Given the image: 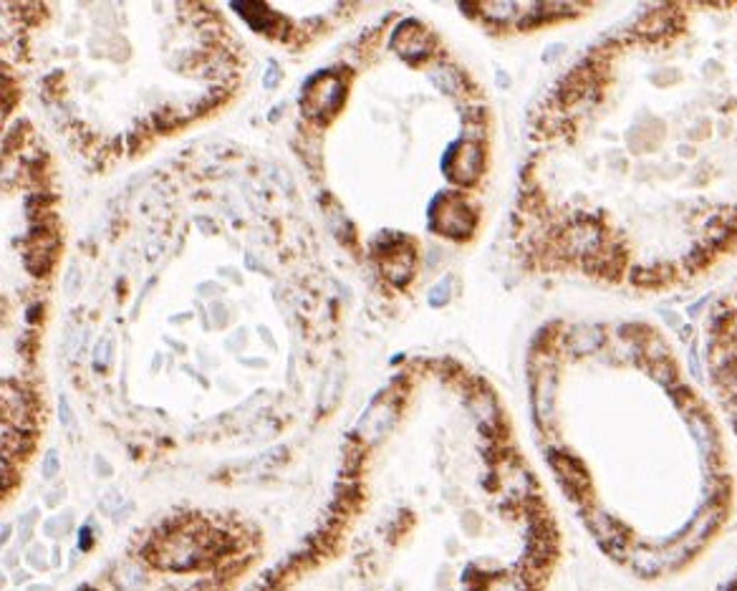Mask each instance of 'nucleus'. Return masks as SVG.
I'll return each instance as SVG.
<instances>
[{
    "label": "nucleus",
    "instance_id": "12",
    "mask_svg": "<svg viewBox=\"0 0 737 591\" xmlns=\"http://www.w3.org/2000/svg\"><path fill=\"white\" fill-rule=\"evenodd\" d=\"M36 518H38V513H36V511H28L26 516L21 518V541H28L31 531H33Z\"/></svg>",
    "mask_w": 737,
    "mask_h": 591
},
{
    "label": "nucleus",
    "instance_id": "8",
    "mask_svg": "<svg viewBox=\"0 0 737 591\" xmlns=\"http://www.w3.org/2000/svg\"><path fill=\"white\" fill-rule=\"evenodd\" d=\"M449 286H452V278H449V276L440 281L437 286H432V291H430V303H432V306H444V303L449 301V293H452V288H449Z\"/></svg>",
    "mask_w": 737,
    "mask_h": 591
},
{
    "label": "nucleus",
    "instance_id": "17",
    "mask_svg": "<svg viewBox=\"0 0 737 591\" xmlns=\"http://www.w3.org/2000/svg\"><path fill=\"white\" fill-rule=\"evenodd\" d=\"M129 511H131V503H124V506L119 508V513H114L111 518H114V521H116V523H121L126 516H129Z\"/></svg>",
    "mask_w": 737,
    "mask_h": 591
},
{
    "label": "nucleus",
    "instance_id": "6",
    "mask_svg": "<svg viewBox=\"0 0 737 591\" xmlns=\"http://www.w3.org/2000/svg\"><path fill=\"white\" fill-rule=\"evenodd\" d=\"M235 11L258 31H268L275 26L278 16L266 6V3H235Z\"/></svg>",
    "mask_w": 737,
    "mask_h": 591
},
{
    "label": "nucleus",
    "instance_id": "16",
    "mask_svg": "<svg viewBox=\"0 0 737 591\" xmlns=\"http://www.w3.org/2000/svg\"><path fill=\"white\" fill-rule=\"evenodd\" d=\"M89 546H91V528H89V526H84V528H81V533H79V548H81V551H86Z\"/></svg>",
    "mask_w": 737,
    "mask_h": 591
},
{
    "label": "nucleus",
    "instance_id": "21",
    "mask_svg": "<svg viewBox=\"0 0 737 591\" xmlns=\"http://www.w3.org/2000/svg\"><path fill=\"white\" fill-rule=\"evenodd\" d=\"M79 591H99V589H91V586H81Z\"/></svg>",
    "mask_w": 737,
    "mask_h": 591
},
{
    "label": "nucleus",
    "instance_id": "13",
    "mask_svg": "<svg viewBox=\"0 0 737 591\" xmlns=\"http://www.w3.org/2000/svg\"><path fill=\"white\" fill-rule=\"evenodd\" d=\"M58 422H61L63 427L74 425V417H71V409H68L66 397H58Z\"/></svg>",
    "mask_w": 737,
    "mask_h": 591
},
{
    "label": "nucleus",
    "instance_id": "4",
    "mask_svg": "<svg viewBox=\"0 0 737 591\" xmlns=\"http://www.w3.org/2000/svg\"><path fill=\"white\" fill-rule=\"evenodd\" d=\"M394 48L402 53L409 61H422L427 53H432V43L427 38V33L420 28V23L407 21L399 26V31L394 33Z\"/></svg>",
    "mask_w": 737,
    "mask_h": 591
},
{
    "label": "nucleus",
    "instance_id": "10",
    "mask_svg": "<svg viewBox=\"0 0 737 591\" xmlns=\"http://www.w3.org/2000/svg\"><path fill=\"white\" fill-rule=\"evenodd\" d=\"M119 500H121V495L116 493V490H109V493L102 498V503H99V506H102L104 513H111V516H114V511H119Z\"/></svg>",
    "mask_w": 737,
    "mask_h": 591
},
{
    "label": "nucleus",
    "instance_id": "20",
    "mask_svg": "<svg viewBox=\"0 0 737 591\" xmlns=\"http://www.w3.org/2000/svg\"><path fill=\"white\" fill-rule=\"evenodd\" d=\"M31 591H48V586H36V589H31Z\"/></svg>",
    "mask_w": 737,
    "mask_h": 591
},
{
    "label": "nucleus",
    "instance_id": "5",
    "mask_svg": "<svg viewBox=\"0 0 737 591\" xmlns=\"http://www.w3.org/2000/svg\"><path fill=\"white\" fill-rule=\"evenodd\" d=\"M412 268H414V253L409 248H399L397 253H391L389 261H384V273L386 278L394 286H404L412 278Z\"/></svg>",
    "mask_w": 737,
    "mask_h": 591
},
{
    "label": "nucleus",
    "instance_id": "15",
    "mask_svg": "<svg viewBox=\"0 0 737 591\" xmlns=\"http://www.w3.org/2000/svg\"><path fill=\"white\" fill-rule=\"evenodd\" d=\"M278 79H280V71H278V66H271V68H268L266 81H263V84H266V89H273V84H278Z\"/></svg>",
    "mask_w": 737,
    "mask_h": 591
},
{
    "label": "nucleus",
    "instance_id": "7",
    "mask_svg": "<svg viewBox=\"0 0 737 591\" xmlns=\"http://www.w3.org/2000/svg\"><path fill=\"white\" fill-rule=\"evenodd\" d=\"M111 581L119 591H144L147 574L139 566H134V563H121L111 574Z\"/></svg>",
    "mask_w": 737,
    "mask_h": 591
},
{
    "label": "nucleus",
    "instance_id": "1",
    "mask_svg": "<svg viewBox=\"0 0 737 591\" xmlns=\"http://www.w3.org/2000/svg\"><path fill=\"white\" fill-rule=\"evenodd\" d=\"M344 94H346L344 84L334 74H318L316 79L308 81L306 91H303V112L311 119H329L331 114L341 107Z\"/></svg>",
    "mask_w": 737,
    "mask_h": 591
},
{
    "label": "nucleus",
    "instance_id": "11",
    "mask_svg": "<svg viewBox=\"0 0 737 591\" xmlns=\"http://www.w3.org/2000/svg\"><path fill=\"white\" fill-rule=\"evenodd\" d=\"M58 472V452L56 450H48L43 457V477H53Z\"/></svg>",
    "mask_w": 737,
    "mask_h": 591
},
{
    "label": "nucleus",
    "instance_id": "19",
    "mask_svg": "<svg viewBox=\"0 0 737 591\" xmlns=\"http://www.w3.org/2000/svg\"><path fill=\"white\" fill-rule=\"evenodd\" d=\"M8 538H11V526L6 523V526H3V543H6Z\"/></svg>",
    "mask_w": 737,
    "mask_h": 591
},
{
    "label": "nucleus",
    "instance_id": "18",
    "mask_svg": "<svg viewBox=\"0 0 737 591\" xmlns=\"http://www.w3.org/2000/svg\"><path fill=\"white\" fill-rule=\"evenodd\" d=\"M51 561H53V566H58V563H61V553H58V548H53V553H51Z\"/></svg>",
    "mask_w": 737,
    "mask_h": 591
},
{
    "label": "nucleus",
    "instance_id": "3",
    "mask_svg": "<svg viewBox=\"0 0 737 591\" xmlns=\"http://www.w3.org/2000/svg\"><path fill=\"white\" fill-rule=\"evenodd\" d=\"M397 420V407L389 402H374L366 409V415L361 417V422L356 425V435L364 443H376L391 430Z\"/></svg>",
    "mask_w": 737,
    "mask_h": 591
},
{
    "label": "nucleus",
    "instance_id": "14",
    "mask_svg": "<svg viewBox=\"0 0 737 591\" xmlns=\"http://www.w3.org/2000/svg\"><path fill=\"white\" fill-rule=\"evenodd\" d=\"M26 558H28V561L33 563V568H45L43 548H40V546H31L28 553H26Z\"/></svg>",
    "mask_w": 737,
    "mask_h": 591
},
{
    "label": "nucleus",
    "instance_id": "9",
    "mask_svg": "<svg viewBox=\"0 0 737 591\" xmlns=\"http://www.w3.org/2000/svg\"><path fill=\"white\" fill-rule=\"evenodd\" d=\"M109 357H111V339L104 336L97 344V349H94V367H97L99 372H104V367L109 364Z\"/></svg>",
    "mask_w": 737,
    "mask_h": 591
},
{
    "label": "nucleus",
    "instance_id": "2",
    "mask_svg": "<svg viewBox=\"0 0 737 591\" xmlns=\"http://www.w3.org/2000/svg\"><path fill=\"white\" fill-rule=\"evenodd\" d=\"M432 230H440L447 238H467L475 230V212L462 200L442 195L432 207Z\"/></svg>",
    "mask_w": 737,
    "mask_h": 591
}]
</instances>
